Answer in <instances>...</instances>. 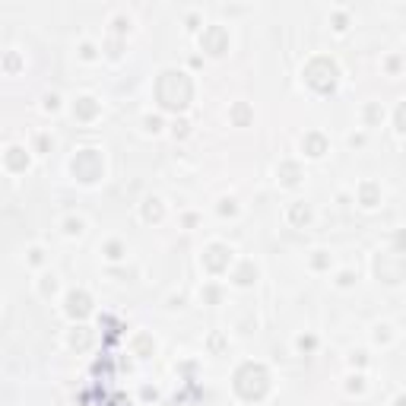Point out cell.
Instances as JSON below:
<instances>
[{
	"instance_id": "obj_1",
	"label": "cell",
	"mask_w": 406,
	"mask_h": 406,
	"mask_svg": "<svg viewBox=\"0 0 406 406\" xmlns=\"http://www.w3.org/2000/svg\"><path fill=\"white\" fill-rule=\"evenodd\" d=\"M86 311H89V299H86L83 292H80V295L73 292V295H70V315H86Z\"/></svg>"
},
{
	"instance_id": "obj_2",
	"label": "cell",
	"mask_w": 406,
	"mask_h": 406,
	"mask_svg": "<svg viewBox=\"0 0 406 406\" xmlns=\"http://www.w3.org/2000/svg\"><path fill=\"white\" fill-rule=\"evenodd\" d=\"M210 42H213V54H219V51H223V32L213 29V32H210Z\"/></svg>"
},
{
	"instance_id": "obj_3",
	"label": "cell",
	"mask_w": 406,
	"mask_h": 406,
	"mask_svg": "<svg viewBox=\"0 0 406 406\" xmlns=\"http://www.w3.org/2000/svg\"><path fill=\"white\" fill-rule=\"evenodd\" d=\"M308 143H311V156H321V150H324V140H321V137H311Z\"/></svg>"
},
{
	"instance_id": "obj_4",
	"label": "cell",
	"mask_w": 406,
	"mask_h": 406,
	"mask_svg": "<svg viewBox=\"0 0 406 406\" xmlns=\"http://www.w3.org/2000/svg\"><path fill=\"white\" fill-rule=\"evenodd\" d=\"M92 112H96V105H92V99H83V105H80V115H92Z\"/></svg>"
},
{
	"instance_id": "obj_5",
	"label": "cell",
	"mask_w": 406,
	"mask_h": 406,
	"mask_svg": "<svg viewBox=\"0 0 406 406\" xmlns=\"http://www.w3.org/2000/svg\"><path fill=\"white\" fill-rule=\"evenodd\" d=\"M397 124H400V131H406V105H400V112H397Z\"/></svg>"
},
{
	"instance_id": "obj_6",
	"label": "cell",
	"mask_w": 406,
	"mask_h": 406,
	"mask_svg": "<svg viewBox=\"0 0 406 406\" xmlns=\"http://www.w3.org/2000/svg\"><path fill=\"white\" fill-rule=\"evenodd\" d=\"M108 257H121V245H112V248H108Z\"/></svg>"
},
{
	"instance_id": "obj_7",
	"label": "cell",
	"mask_w": 406,
	"mask_h": 406,
	"mask_svg": "<svg viewBox=\"0 0 406 406\" xmlns=\"http://www.w3.org/2000/svg\"><path fill=\"white\" fill-rule=\"evenodd\" d=\"M397 406H406V397H400V403H397Z\"/></svg>"
}]
</instances>
